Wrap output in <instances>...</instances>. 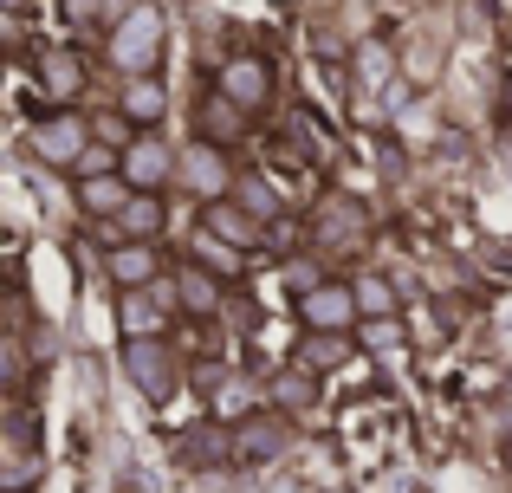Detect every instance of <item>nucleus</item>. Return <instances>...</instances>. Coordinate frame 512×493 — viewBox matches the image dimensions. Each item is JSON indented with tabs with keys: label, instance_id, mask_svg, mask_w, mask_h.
<instances>
[{
	"label": "nucleus",
	"instance_id": "nucleus-1",
	"mask_svg": "<svg viewBox=\"0 0 512 493\" xmlns=\"http://www.w3.org/2000/svg\"><path fill=\"white\" fill-rule=\"evenodd\" d=\"M156 52H163V7L137 0V7H124L111 20V65L124 78H143L156 72Z\"/></svg>",
	"mask_w": 512,
	"mask_h": 493
},
{
	"label": "nucleus",
	"instance_id": "nucleus-2",
	"mask_svg": "<svg viewBox=\"0 0 512 493\" xmlns=\"http://www.w3.org/2000/svg\"><path fill=\"white\" fill-rule=\"evenodd\" d=\"M175 182H182V189L195 195L201 208H208V202H227V195H234L240 169L227 163V150H221V143L195 137V143H182V169H175Z\"/></svg>",
	"mask_w": 512,
	"mask_h": 493
},
{
	"label": "nucleus",
	"instance_id": "nucleus-3",
	"mask_svg": "<svg viewBox=\"0 0 512 493\" xmlns=\"http://www.w3.org/2000/svg\"><path fill=\"white\" fill-rule=\"evenodd\" d=\"M124 377L137 383V396L169 403L175 383H182V357L169 351V338H124Z\"/></svg>",
	"mask_w": 512,
	"mask_h": 493
},
{
	"label": "nucleus",
	"instance_id": "nucleus-4",
	"mask_svg": "<svg viewBox=\"0 0 512 493\" xmlns=\"http://www.w3.org/2000/svg\"><path fill=\"white\" fill-rule=\"evenodd\" d=\"M117 169H124V182L137 195H163L175 182V169H182V150H169L156 130H137V137L124 143V156H117Z\"/></svg>",
	"mask_w": 512,
	"mask_h": 493
},
{
	"label": "nucleus",
	"instance_id": "nucleus-5",
	"mask_svg": "<svg viewBox=\"0 0 512 493\" xmlns=\"http://www.w3.org/2000/svg\"><path fill=\"white\" fill-rule=\"evenodd\" d=\"M214 91H221V98H234L240 111H266V104H273V91H279L273 59H260V52H234V59H221Z\"/></svg>",
	"mask_w": 512,
	"mask_h": 493
},
{
	"label": "nucleus",
	"instance_id": "nucleus-6",
	"mask_svg": "<svg viewBox=\"0 0 512 493\" xmlns=\"http://www.w3.org/2000/svg\"><path fill=\"white\" fill-rule=\"evenodd\" d=\"M299 318L305 331H357L363 325V305L350 279H318L312 292H299Z\"/></svg>",
	"mask_w": 512,
	"mask_h": 493
},
{
	"label": "nucleus",
	"instance_id": "nucleus-7",
	"mask_svg": "<svg viewBox=\"0 0 512 493\" xmlns=\"http://www.w3.org/2000/svg\"><path fill=\"white\" fill-rule=\"evenodd\" d=\"M175 312H182V305H175V279L163 273L156 286L124 292V305H117V325H124V338H163Z\"/></svg>",
	"mask_w": 512,
	"mask_h": 493
},
{
	"label": "nucleus",
	"instance_id": "nucleus-8",
	"mask_svg": "<svg viewBox=\"0 0 512 493\" xmlns=\"http://www.w3.org/2000/svg\"><path fill=\"white\" fill-rule=\"evenodd\" d=\"M91 150V124L78 111H52L33 124V156L52 169H78V156Z\"/></svg>",
	"mask_w": 512,
	"mask_h": 493
},
{
	"label": "nucleus",
	"instance_id": "nucleus-9",
	"mask_svg": "<svg viewBox=\"0 0 512 493\" xmlns=\"http://www.w3.org/2000/svg\"><path fill=\"white\" fill-rule=\"evenodd\" d=\"M201 390H208V416L214 422H227V429H234V422H247V416H260V403H266V383L260 377H247V370H208V377H201Z\"/></svg>",
	"mask_w": 512,
	"mask_h": 493
},
{
	"label": "nucleus",
	"instance_id": "nucleus-10",
	"mask_svg": "<svg viewBox=\"0 0 512 493\" xmlns=\"http://www.w3.org/2000/svg\"><path fill=\"white\" fill-rule=\"evenodd\" d=\"M33 78H39V91H46L52 104H78V98H85V85H91L85 52H78V46H46L33 59Z\"/></svg>",
	"mask_w": 512,
	"mask_h": 493
},
{
	"label": "nucleus",
	"instance_id": "nucleus-11",
	"mask_svg": "<svg viewBox=\"0 0 512 493\" xmlns=\"http://www.w3.org/2000/svg\"><path fill=\"white\" fill-rule=\"evenodd\" d=\"M104 273H111L117 292H143L163 279V241H117L104 253Z\"/></svg>",
	"mask_w": 512,
	"mask_h": 493
},
{
	"label": "nucleus",
	"instance_id": "nucleus-12",
	"mask_svg": "<svg viewBox=\"0 0 512 493\" xmlns=\"http://www.w3.org/2000/svg\"><path fill=\"white\" fill-rule=\"evenodd\" d=\"M286 422L279 416H247L234 422V468H260V461H279L286 455Z\"/></svg>",
	"mask_w": 512,
	"mask_h": 493
},
{
	"label": "nucleus",
	"instance_id": "nucleus-13",
	"mask_svg": "<svg viewBox=\"0 0 512 493\" xmlns=\"http://www.w3.org/2000/svg\"><path fill=\"white\" fill-rule=\"evenodd\" d=\"M169 279H175V305H182V318H214V312H221V273H208L201 260L169 266Z\"/></svg>",
	"mask_w": 512,
	"mask_h": 493
},
{
	"label": "nucleus",
	"instance_id": "nucleus-14",
	"mask_svg": "<svg viewBox=\"0 0 512 493\" xmlns=\"http://www.w3.org/2000/svg\"><path fill=\"white\" fill-rule=\"evenodd\" d=\"M201 228L221 234V241H227V247H240V253H253V247L266 241V221H260V215H247L234 195H227V202H208V208H201Z\"/></svg>",
	"mask_w": 512,
	"mask_h": 493
},
{
	"label": "nucleus",
	"instance_id": "nucleus-15",
	"mask_svg": "<svg viewBox=\"0 0 512 493\" xmlns=\"http://www.w3.org/2000/svg\"><path fill=\"white\" fill-rule=\"evenodd\" d=\"M163 111H169V91H163V78H156V72L124 78V91H117V117H124V124L156 130V124H163Z\"/></svg>",
	"mask_w": 512,
	"mask_h": 493
},
{
	"label": "nucleus",
	"instance_id": "nucleus-16",
	"mask_svg": "<svg viewBox=\"0 0 512 493\" xmlns=\"http://www.w3.org/2000/svg\"><path fill=\"white\" fill-rule=\"evenodd\" d=\"M111 234H117V241H163V234H169V208H163V195H130L124 215L111 221Z\"/></svg>",
	"mask_w": 512,
	"mask_h": 493
},
{
	"label": "nucleus",
	"instance_id": "nucleus-17",
	"mask_svg": "<svg viewBox=\"0 0 512 493\" xmlns=\"http://www.w3.org/2000/svg\"><path fill=\"white\" fill-rule=\"evenodd\" d=\"M130 195L137 189L124 182V169H111V176H78V208H85L91 221H117Z\"/></svg>",
	"mask_w": 512,
	"mask_h": 493
},
{
	"label": "nucleus",
	"instance_id": "nucleus-18",
	"mask_svg": "<svg viewBox=\"0 0 512 493\" xmlns=\"http://www.w3.org/2000/svg\"><path fill=\"white\" fill-rule=\"evenodd\" d=\"M357 234H363V208L344 202V195H331V202L318 208V221H312V241L318 247H350Z\"/></svg>",
	"mask_w": 512,
	"mask_h": 493
},
{
	"label": "nucleus",
	"instance_id": "nucleus-19",
	"mask_svg": "<svg viewBox=\"0 0 512 493\" xmlns=\"http://www.w3.org/2000/svg\"><path fill=\"white\" fill-rule=\"evenodd\" d=\"M266 403H273V409H286V416L312 409V403H318V370H305V364H286L273 383H266Z\"/></svg>",
	"mask_w": 512,
	"mask_h": 493
},
{
	"label": "nucleus",
	"instance_id": "nucleus-20",
	"mask_svg": "<svg viewBox=\"0 0 512 493\" xmlns=\"http://www.w3.org/2000/svg\"><path fill=\"white\" fill-rule=\"evenodd\" d=\"M350 344H357V331H305V344H299V357L292 364H305V370H338V364H350Z\"/></svg>",
	"mask_w": 512,
	"mask_h": 493
},
{
	"label": "nucleus",
	"instance_id": "nucleus-21",
	"mask_svg": "<svg viewBox=\"0 0 512 493\" xmlns=\"http://www.w3.org/2000/svg\"><path fill=\"white\" fill-rule=\"evenodd\" d=\"M247 117H253V111H240L234 98H221V91H214V98L201 104V137L227 150V143H240V137H247Z\"/></svg>",
	"mask_w": 512,
	"mask_h": 493
},
{
	"label": "nucleus",
	"instance_id": "nucleus-22",
	"mask_svg": "<svg viewBox=\"0 0 512 493\" xmlns=\"http://www.w3.org/2000/svg\"><path fill=\"white\" fill-rule=\"evenodd\" d=\"M350 286H357L363 318H396L402 312V292H396V279H389V273H357Z\"/></svg>",
	"mask_w": 512,
	"mask_h": 493
},
{
	"label": "nucleus",
	"instance_id": "nucleus-23",
	"mask_svg": "<svg viewBox=\"0 0 512 493\" xmlns=\"http://www.w3.org/2000/svg\"><path fill=\"white\" fill-rule=\"evenodd\" d=\"M350 72H357V85H363V91L389 85V72H396V52H389V39H363L357 59H350Z\"/></svg>",
	"mask_w": 512,
	"mask_h": 493
},
{
	"label": "nucleus",
	"instance_id": "nucleus-24",
	"mask_svg": "<svg viewBox=\"0 0 512 493\" xmlns=\"http://www.w3.org/2000/svg\"><path fill=\"white\" fill-rule=\"evenodd\" d=\"M195 260L208 266V273H221V279H234L240 273V260H247V253L240 247H227L221 234H208V228H195Z\"/></svg>",
	"mask_w": 512,
	"mask_h": 493
},
{
	"label": "nucleus",
	"instance_id": "nucleus-25",
	"mask_svg": "<svg viewBox=\"0 0 512 493\" xmlns=\"http://www.w3.org/2000/svg\"><path fill=\"white\" fill-rule=\"evenodd\" d=\"M234 202L247 208V215H260L266 228L286 215V208H279V195H273V182H260V176H240V182H234Z\"/></svg>",
	"mask_w": 512,
	"mask_h": 493
},
{
	"label": "nucleus",
	"instance_id": "nucleus-26",
	"mask_svg": "<svg viewBox=\"0 0 512 493\" xmlns=\"http://www.w3.org/2000/svg\"><path fill=\"white\" fill-rule=\"evenodd\" d=\"M33 481H39V455L20 442V435H13V455H7V474H0V487H7V493H33Z\"/></svg>",
	"mask_w": 512,
	"mask_h": 493
},
{
	"label": "nucleus",
	"instance_id": "nucleus-27",
	"mask_svg": "<svg viewBox=\"0 0 512 493\" xmlns=\"http://www.w3.org/2000/svg\"><path fill=\"white\" fill-rule=\"evenodd\" d=\"M357 338L370 344V351H396V344H402V318H363Z\"/></svg>",
	"mask_w": 512,
	"mask_h": 493
},
{
	"label": "nucleus",
	"instance_id": "nucleus-28",
	"mask_svg": "<svg viewBox=\"0 0 512 493\" xmlns=\"http://www.w3.org/2000/svg\"><path fill=\"white\" fill-rule=\"evenodd\" d=\"M117 156H124V150H98V143H91V150L78 156V169H72V176H111V169H117Z\"/></svg>",
	"mask_w": 512,
	"mask_h": 493
},
{
	"label": "nucleus",
	"instance_id": "nucleus-29",
	"mask_svg": "<svg viewBox=\"0 0 512 493\" xmlns=\"http://www.w3.org/2000/svg\"><path fill=\"white\" fill-rule=\"evenodd\" d=\"M98 13H104V0H65V20L72 26H91Z\"/></svg>",
	"mask_w": 512,
	"mask_h": 493
},
{
	"label": "nucleus",
	"instance_id": "nucleus-30",
	"mask_svg": "<svg viewBox=\"0 0 512 493\" xmlns=\"http://www.w3.org/2000/svg\"><path fill=\"white\" fill-rule=\"evenodd\" d=\"M506 461H512V442H506Z\"/></svg>",
	"mask_w": 512,
	"mask_h": 493
}]
</instances>
